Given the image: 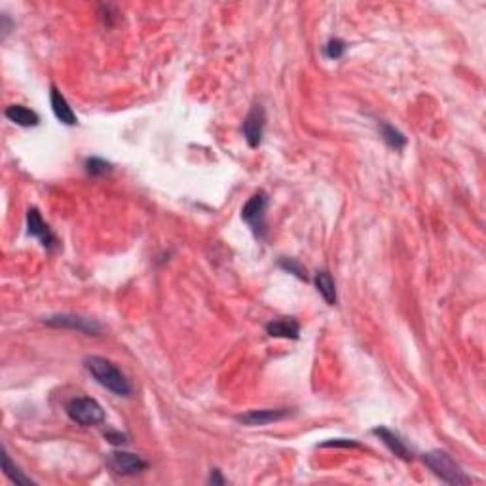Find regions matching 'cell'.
Wrapping results in <instances>:
<instances>
[{"label": "cell", "instance_id": "13", "mask_svg": "<svg viewBox=\"0 0 486 486\" xmlns=\"http://www.w3.org/2000/svg\"><path fill=\"white\" fill-rule=\"evenodd\" d=\"M4 115L12 124L21 127H36L41 124V116L36 115L35 110L27 109L23 105H10Z\"/></svg>", "mask_w": 486, "mask_h": 486}, {"label": "cell", "instance_id": "22", "mask_svg": "<svg viewBox=\"0 0 486 486\" xmlns=\"http://www.w3.org/2000/svg\"><path fill=\"white\" fill-rule=\"evenodd\" d=\"M207 482H209V485H224V479L223 475H221V471H218V469H211Z\"/></svg>", "mask_w": 486, "mask_h": 486}, {"label": "cell", "instance_id": "20", "mask_svg": "<svg viewBox=\"0 0 486 486\" xmlns=\"http://www.w3.org/2000/svg\"><path fill=\"white\" fill-rule=\"evenodd\" d=\"M105 439L109 440L110 445L116 446H122L127 443V437L122 433V431H107V433H105Z\"/></svg>", "mask_w": 486, "mask_h": 486}, {"label": "cell", "instance_id": "11", "mask_svg": "<svg viewBox=\"0 0 486 486\" xmlns=\"http://www.w3.org/2000/svg\"><path fill=\"white\" fill-rule=\"evenodd\" d=\"M50 103H52L53 115H56V118L61 124H65V126H76L78 124L75 110L70 109V105L67 103L65 95L56 86H52V90H50Z\"/></svg>", "mask_w": 486, "mask_h": 486}, {"label": "cell", "instance_id": "4", "mask_svg": "<svg viewBox=\"0 0 486 486\" xmlns=\"http://www.w3.org/2000/svg\"><path fill=\"white\" fill-rule=\"evenodd\" d=\"M268 194L264 190H258L245 201V206L241 207V218L243 223L251 228L255 238L264 240L266 232H268V224H266V211H268Z\"/></svg>", "mask_w": 486, "mask_h": 486}, {"label": "cell", "instance_id": "18", "mask_svg": "<svg viewBox=\"0 0 486 486\" xmlns=\"http://www.w3.org/2000/svg\"><path fill=\"white\" fill-rule=\"evenodd\" d=\"M278 266H280L281 270H285L287 274H292L295 278H298L300 281H308V274H306V268H304L302 264L298 263L297 258H287V257H281L280 260H278Z\"/></svg>", "mask_w": 486, "mask_h": 486}, {"label": "cell", "instance_id": "14", "mask_svg": "<svg viewBox=\"0 0 486 486\" xmlns=\"http://www.w3.org/2000/svg\"><path fill=\"white\" fill-rule=\"evenodd\" d=\"M315 287H317V292H319L323 300H325L329 306H334L337 304V285H334V280L332 275L327 272V270H319L314 278Z\"/></svg>", "mask_w": 486, "mask_h": 486}, {"label": "cell", "instance_id": "6", "mask_svg": "<svg viewBox=\"0 0 486 486\" xmlns=\"http://www.w3.org/2000/svg\"><path fill=\"white\" fill-rule=\"evenodd\" d=\"M264 127H266V112L260 103L253 105V109L249 110V115L243 120V137H245L247 144L251 149H258L263 144L264 137Z\"/></svg>", "mask_w": 486, "mask_h": 486}, {"label": "cell", "instance_id": "1", "mask_svg": "<svg viewBox=\"0 0 486 486\" xmlns=\"http://www.w3.org/2000/svg\"><path fill=\"white\" fill-rule=\"evenodd\" d=\"M84 369H86L95 382L105 388L110 393L118 397H132L133 386L127 380V376L112 363V361L99 357V355H88L84 359Z\"/></svg>", "mask_w": 486, "mask_h": 486}, {"label": "cell", "instance_id": "9", "mask_svg": "<svg viewBox=\"0 0 486 486\" xmlns=\"http://www.w3.org/2000/svg\"><path fill=\"white\" fill-rule=\"evenodd\" d=\"M291 414L289 408H258V411L243 412L240 416H236V420L243 426L249 428H257V426H268V423L281 422Z\"/></svg>", "mask_w": 486, "mask_h": 486}, {"label": "cell", "instance_id": "2", "mask_svg": "<svg viewBox=\"0 0 486 486\" xmlns=\"http://www.w3.org/2000/svg\"><path fill=\"white\" fill-rule=\"evenodd\" d=\"M423 463L433 471V475H437L440 480H445L446 485L462 486L471 482V477L465 475V471L460 467V463L454 462L450 454H446L445 450L426 452Z\"/></svg>", "mask_w": 486, "mask_h": 486}, {"label": "cell", "instance_id": "3", "mask_svg": "<svg viewBox=\"0 0 486 486\" xmlns=\"http://www.w3.org/2000/svg\"><path fill=\"white\" fill-rule=\"evenodd\" d=\"M67 416L82 428H95L105 422L103 406L92 397H73L65 405Z\"/></svg>", "mask_w": 486, "mask_h": 486}, {"label": "cell", "instance_id": "19", "mask_svg": "<svg viewBox=\"0 0 486 486\" xmlns=\"http://www.w3.org/2000/svg\"><path fill=\"white\" fill-rule=\"evenodd\" d=\"M346 42L342 41V38H331V41L327 42L325 46H323V53H325L327 59H332V61H337V59H342L344 53H346Z\"/></svg>", "mask_w": 486, "mask_h": 486}, {"label": "cell", "instance_id": "16", "mask_svg": "<svg viewBox=\"0 0 486 486\" xmlns=\"http://www.w3.org/2000/svg\"><path fill=\"white\" fill-rule=\"evenodd\" d=\"M2 469H4V475H6L8 479L12 480V482H16V485H21V486H29V485H35L33 480L27 477V475L21 471V469L16 465V463L10 460V456H8L6 448H2Z\"/></svg>", "mask_w": 486, "mask_h": 486}, {"label": "cell", "instance_id": "5", "mask_svg": "<svg viewBox=\"0 0 486 486\" xmlns=\"http://www.w3.org/2000/svg\"><path fill=\"white\" fill-rule=\"evenodd\" d=\"M44 323L50 327H56V329H69V331L82 332V334H88V337H97L99 332L103 331V325L99 321L76 314L50 315V317L44 319Z\"/></svg>", "mask_w": 486, "mask_h": 486}, {"label": "cell", "instance_id": "21", "mask_svg": "<svg viewBox=\"0 0 486 486\" xmlns=\"http://www.w3.org/2000/svg\"><path fill=\"white\" fill-rule=\"evenodd\" d=\"M321 446H344V448H357L359 443L355 440H348V439H331L327 443H321Z\"/></svg>", "mask_w": 486, "mask_h": 486}, {"label": "cell", "instance_id": "17", "mask_svg": "<svg viewBox=\"0 0 486 486\" xmlns=\"http://www.w3.org/2000/svg\"><path fill=\"white\" fill-rule=\"evenodd\" d=\"M84 169H86L90 177H103V175L112 171V166L107 160H103V158H99V156H92L84 164Z\"/></svg>", "mask_w": 486, "mask_h": 486}, {"label": "cell", "instance_id": "12", "mask_svg": "<svg viewBox=\"0 0 486 486\" xmlns=\"http://www.w3.org/2000/svg\"><path fill=\"white\" fill-rule=\"evenodd\" d=\"M266 332L272 338H287V340H298L300 338V325L292 317H280L270 321L266 325Z\"/></svg>", "mask_w": 486, "mask_h": 486}, {"label": "cell", "instance_id": "8", "mask_svg": "<svg viewBox=\"0 0 486 486\" xmlns=\"http://www.w3.org/2000/svg\"><path fill=\"white\" fill-rule=\"evenodd\" d=\"M27 234L41 241L44 249H56V245H58V240H56L52 228L44 223V218L36 207H31L27 211Z\"/></svg>", "mask_w": 486, "mask_h": 486}, {"label": "cell", "instance_id": "10", "mask_svg": "<svg viewBox=\"0 0 486 486\" xmlns=\"http://www.w3.org/2000/svg\"><path fill=\"white\" fill-rule=\"evenodd\" d=\"M372 435H376L378 439L382 440L384 445L388 446L389 452L395 454L397 458H401V460H406V462H408V460L414 458L412 448L406 445L405 440H403V437H401L399 433L391 431L389 428H386V426H378V428L372 429Z\"/></svg>", "mask_w": 486, "mask_h": 486}, {"label": "cell", "instance_id": "15", "mask_svg": "<svg viewBox=\"0 0 486 486\" xmlns=\"http://www.w3.org/2000/svg\"><path fill=\"white\" fill-rule=\"evenodd\" d=\"M380 135H382L384 143L393 150H403L406 147V143H408L405 135L397 127L388 124V122H380Z\"/></svg>", "mask_w": 486, "mask_h": 486}, {"label": "cell", "instance_id": "7", "mask_svg": "<svg viewBox=\"0 0 486 486\" xmlns=\"http://www.w3.org/2000/svg\"><path fill=\"white\" fill-rule=\"evenodd\" d=\"M109 465L115 473L124 475V477H133V475L143 473L144 469L149 467V462L137 456V454H132V452L116 450L109 454Z\"/></svg>", "mask_w": 486, "mask_h": 486}]
</instances>
